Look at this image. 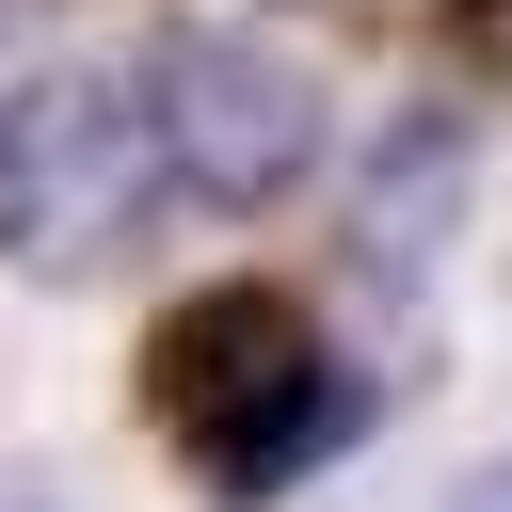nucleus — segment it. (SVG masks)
I'll list each match as a JSON object with an SVG mask.
<instances>
[{
    "instance_id": "obj_2",
    "label": "nucleus",
    "mask_w": 512,
    "mask_h": 512,
    "mask_svg": "<svg viewBox=\"0 0 512 512\" xmlns=\"http://www.w3.org/2000/svg\"><path fill=\"white\" fill-rule=\"evenodd\" d=\"M320 128H336V96H320V64H304L288 32L192 16V32H160V64H144V144H160V176H176L192 208H272V192H304V176H320Z\"/></svg>"
},
{
    "instance_id": "obj_3",
    "label": "nucleus",
    "mask_w": 512,
    "mask_h": 512,
    "mask_svg": "<svg viewBox=\"0 0 512 512\" xmlns=\"http://www.w3.org/2000/svg\"><path fill=\"white\" fill-rule=\"evenodd\" d=\"M144 208H160V144H144V96L128 80H32V96H0V240L32 256V272H112L128 240H144Z\"/></svg>"
},
{
    "instance_id": "obj_5",
    "label": "nucleus",
    "mask_w": 512,
    "mask_h": 512,
    "mask_svg": "<svg viewBox=\"0 0 512 512\" xmlns=\"http://www.w3.org/2000/svg\"><path fill=\"white\" fill-rule=\"evenodd\" d=\"M32 16H48V0H0V48H32Z\"/></svg>"
},
{
    "instance_id": "obj_4",
    "label": "nucleus",
    "mask_w": 512,
    "mask_h": 512,
    "mask_svg": "<svg viewBox=\"0 0 512 512\" xmlns=\"http://www.w3.org/2000/svg\"><path fill=\"white\" fill-rule=\"evenodd\" d=\"M464 176H480V128H464L448 96H400L384 144H368V192H352V256H368L384 288H416V272L448 256V224H464Z\"/></svg>"
},
{
    "instance_id": "obj_1",
    "label": "nucleus",
    "mask_w": 512,
    "mask_h": 512,
    "mask_svg": "<svg viewBox=\"0 0 512 512\" xmlns=\"http://www.w3.org/2000/svg\"><path fill=\"white\" fill-rule=\"evenodd\" d=\"M144 416L176 432V464H192L224 512H256V496H288L368 400L336 384V352H320V320H304L288 288L208 272V288H176V304L144 320Z\"/></svg>"
},
{
    "instance_id": "obj_7",
    "label": "nucleus",
    "mask_w": 512,
    "mask_h": 512,
    "mask_svg": "<svg viewBox=\"0 0 512 512\" xmlns=\"http://www.w3.org/2000/svg\"><path fill=\"white\" fill-rule=\"evenodd\" d=\"M0 512H16V496H0Z\"/></svg>"
},
{
    "instance_id": "obj_6",
    "label": "nucleus",
    "mask_w": 512,
    "mask_h": 512,
    "mask_svg": "<svg viewBox=\"0 0 512 512\" xmlns=\"http://www.w3.org/2000/svg\"><path fill=\"white\" fill-rule=\"evenodd\" d=\"M480 512H512V480H480Z\"/></svg>"
}]
</instances>
